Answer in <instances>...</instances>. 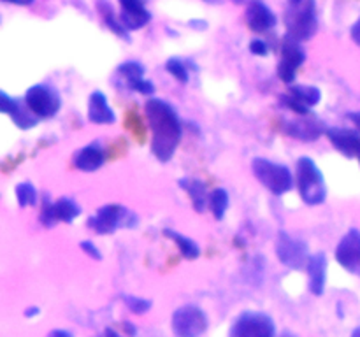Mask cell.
<instances>
[{"mask_svg": "<svg viewBox=\"0 0 360 337\" xmlns=\"http://www.w3.org/2000/svg\"><path fill=\"white\" fill-rule=\"evenodd\" d=\"M151 130V153L158 161H169L176 154L183 137V123L169 102L151 97L144 104Z\"/></svg>", "mask_w": 360, "mask_h": 337, "instance_id": "obj_1", "label": "cell"}, {"mask_svg": "<svg viewBox=\"0 0 360 337\" xmlns=\"http://www.w3.org/2000/svg\"><path fill=\"white\" fill-rule=\"evenodd\" d=\"M295 188L308 206H320L326 200V178L313 158L302 157L295 164Z\"/></svg>", "mask_w": 360, "mask_h": 337, "instance_id": "obj_2", "label": "cell"}, {"mask_svg": "<svg viewBox=\"0 0 360 337\" xmlns=\"http://www.w3.org/2000/svg\"><path fill=\"white\" fill-rule=\"evenodd\" d=\"M252 172L257 181L276 197L288 193L295 185L294 174L287 165L276 164V161L267 160V158H253Z\"/></svg>", "mask_w": 360, "mask_h": 337, "instance_id": "obj_3", "label": "cell"}, {"mask_svg": "<svg viewBox=\"0 0 360 337\" xmlns=\"http://www.w3.org/2000/svg\"><path fill=\"white\" fill-rule=\"evenodd\" d=\"M285 27H287V35L294 41L304 42L311 39L319 30L315 0L290 4L287 14H285Z\"/></svg>", "mask_w": 360, "mask_h": 337, "instance_id": "obj_4", "label": "cell"}, {"mask_svg": "<svg viewBox=\"0 0 360 337\" xmlns=\"http://www.w3.org/2000/svg\"><path fill=\"white\" fill-rule=\"evenodd\" d=\"M137 223V214L120 204H105L88 218V227L98 235L115 234L120 228H134Z\"/></svg>", "mask_w": 360, "mask_h": 337, "instance_id": "obj_5", "label": "cell"}, {"mask_svg": "<svg viewBox=\"0 0 360 337\" xmlns=\"http://www.w3.org/2000/svg\"><path fill=\"white\" fill-rule=\"evenodd\" d=\"M25 105L37 119H49L58 114L62 107V98L55 88L48 84H34L25 93Z\"/></svg>", "mask_w": 360, "mask_h": 337, "instance_id": "obj_6", "label": "cell"}, {"mask_svg": "<svg viewBox=\"0 0 360 337\" xmlns=\"http://www.w3.org/2000/svg\"><path fill=\"white\" fill-rule=\"evenodd\" d=\"M229 337H276V325L266 312L246 311L234 319Z\"/></svg>", "mask_w": 360, "mask_h": 337, "instance_id": "obj_7", "label": "cell"}, {"mask_svg": "<svg viewBox=\"0 0 360 337\" xmlns=\"http://www.w3.org/2000/svg\"><path fill=\"white\" fill-rule=\"evenodd\" d=\"M171 325L176 337H202L210 326V319L197 305H183L174 311Z\"/></svg>", "mask_w": 360, "mask_h": 337, "instance_id": "obj_8", "label": "cell"}, {"mask_svg": "<svg viewBox=\"0 0 360 337\" xmlns=\"http://www.w3.org/2000/svg\"><path fill=\"white\" fill-rule=\"evenodd\" d=\"M274 251H276L278 260L288 269H302L308 265L309 260V248L304 241L301 239L292 237L285 230L278 232L276 244H274Z\"/></svg>", "mask_w": 360, "mask_h": 337, "instance_id": "obj_9", "label": "cell"}, {"mask_svg": "<svg viewBox=\"0 0 360 337\" xmlns=\"http://www.w3.org/2000/svg\"><path fill=\"white\" fill-rule=\"evenodd\" d=\"M306 60V51L301 46V42L294 41L292 37L285 35L283 41L280 46V62H278V77L283 81L285 84L292 86L295 79V74H297L299 67L304 63Z\"/></svg>", "mask_w": 360, "mask_h": 337, "instance_id": "obj_10", "label": "cell"}, {"mask_svg": "<svg viewBox=\"0 0 360 337\" xmlns=\"http://www.w3.org/2000/svg\"><path fill=\"white\" fill-rule=\"evenodd\" d=\"M320 100H322V91L311 84H292L288 93L281 95V104L299 116H308L311 109L320 104Z\"/></svg>", "mask_w": 360, "mask_h": 337, "instance_id": "obj_11", "label": "cell"}, {"mask_svg": "<svg viewBox=\"0 0 360 337\" xmlns=\"http://www.w3.org/2000/svg\"><path fill=\"white\" fill-rule=\"evenodd\" d=\"M334 256L347 272L360 277V230L350 228L338 242Z\"/></svg>", "mask_w": 360, "mask_h": 337, "instance_id": "obj_12", "label": "cell"}, {"mask_svg": "<svg viewBox=\"0 0 360 337\" xmlns=\"http://www.w3.org/2000/svg\"><path fill=\"white\" fill-rule=\"evenodd\" d=\"M79 214V206L72 199L63 197V199L55 200V202L46 199L41 209V221L46 227H53L56 223H72Z\"/></svg>", "mask_w": 360, "mask_h": 337, "instance_id": "obj_13", "label": "cell"}, {"mask_svg": "<svg viewBox=\"0 0 360 337\" xmlns=\"http://www.w3.org/2000/svg\"><path fill=\"white\" fill-rule=\"evenodd\" d=\"M246 25L255 34H267L273 32L278 25L276 14L262 0H252L246 7Z\"/></svg>", "mask_w": 360, "mask_h": 337, "instance_id": "obj_14", "label": "cell"}, {"mask_svg": "<svg viewBox=\"0 0 360 337\" xmlns=\"http://www.w3.org/2000/svg\"><path fill=\"white\" fill-rule=\"evenodd\" d=\"M118 4L120 20L129 32L139 30L151 21V13L144 0H118Z\"/></svg>", "mask_w": 360, "mask_h": 337, "instance_id": "obj_15", "label": "cell"}, {"mask_svg": "<svg viewBox=\"0 0 360 337\" xmlns=\"http://www.w3.org/2000/svg\"><path fill=\"white\" fill-rule=\"evenodd\" d=\"M327 139L336 151H340L347 158H357L360 153V133L354 128L333 126L327 128Z\"/></svg>", "mask_w": 360, "mask_h": 337, "instance_id": "obj_16", "label": "cell"}, {"mask_svg": "<svg viewBox=\"0 0 360 337\" xmlns=\"http://www.w3.org/2000/svg\"><path fill=\"white\" fill-rule=\"evenodd\" d=\"M285 132L294 139L302 140V143H313L319 137H322L327 132L323 128L322 123L315 118H308V116H301L297 119H292L285 125Z\"/></svg>", "mask_w": 360, "mask_h": 337, "instance_id": "obj_17", "label": "cell"}, {"mask_svg": "<svg viewBox=\"0 0 360 337\" xmlns=\"http://www.w3.org/2000/svg\"><path fill=\"white\" fill-rule=\"evenodd\" d=\"M72 164L81 172H95L105 164V151L98 143L86 144L74 153Z\"/></svg>", "mask_w": 360, "mask_h": 337, "instance_id": "obj_18", "label": "cell"}, {"mask_svg": "<svg viewBox=\"0 0 360 337\" xmlns=\"http://www.w3.org/2000/svg\"><path fill=\"white\" fill-rule=\"evenodd\" d=\"M88 119L94 125H112L116 121L115 109L109 105L108 97L102 91H94L88 98Z\"/></svg>", "mask_w": 360, "mask_h": 337, "instance_id": "obj_19", "label": "cell"}, {"mask_svg": "<svg viewBox=\"0 0 360 337\" xmlns=\"http://www.w3.org/2000/svg\"><path fill=\"white\" fill-rule=\"evenodd\" d=\"M309 279V291L316 297H322L327 284V258L323 253H315L309 256L308 265H306Z\"/></svg>", "mask_w": 360, "mask_h": 337, "instance_id": "obj_20", "label": "cell"}, {"mask_svg": "<svg viewBox=\"0 0 360 337\" xmlns=\"http://www.w3.org/2000/svg\"><path fill=\"white\" fill-rule=\"evenodd\" d=\"M179 186L188 193L190 200H192V206L197 213H204L207 209V199H210V192H207V186L204 185V181L200 179H190L185 178L179 181Z\"/></svg>", "mask_w": 360, "mask_h": 337, "instance_id": "obj_21", "label": "cell"}, {"mask_svg": "<svg viewBox=\"0 0 360 337\" xmlns=\"http://www.w3.org/2000/svg\"><path fill=\"white\" fill-rule=\"evenodd\" d=\"M97 11L98 14H101L102 21L105 23V27H108L112 34L129 41V30L123 27L122 20H120V14L115 13V9H112V6L108 0H97Z\"/></svg>", "mask_w": 360, "mask_h": 337, "instance_id": "obj_22", "label": "cell"}, {"mask_svg": "<svg viewBox=\"0 0 360 337\" xmlns=\"http://www.w3.org/2000/svg\"><path fill=\"white\" fill-rule=\"evenodd\" d=\"M164 235L167 239H171V241L178 246V249H179V253H181L183 258H186V260L199 258L200 248H199V244L193 241V239L186 237V235L179 234V232L172 230V228H165Z\"/></svg>", "mask_w": 360, "mask_h": 337, "instance_id": "obj_23", "label": "cell"}, {"mask_svg": "<svg viewBox=\"0 0 360 337\" xmlns=\"http://www.w3.org/2000/svg\"><path fill=\"white\" fill-rule=\"evenodd\" d=\"M229 206H231V199H229L227 190L214 188L210 192V199H207V209L213 214L214 220H224L227 214Z\"/></svg>", "mask_w": 360, "mask_h": 337, "instance_id": "obj_24", "label": "cell"}, {"mask_svg": "<svg viewBox=\"0 0 360 337\" xmlns=\"http://www.w3.org/2000/svg\"><path fill=\"white\" fill-rule=\"evenodd\" d=\"M16 199L21 207L35 206L39 200L37 190H35L34 185H30V183H20V185L16 186Z\"/></svg>", "mask_w": 360, "mask_h": 337, "instance_id": "obj_25", "label": "cell"}, {"mask_svg": "<svg viewBox=\"0 0 360 337\" xmlns=\"http://www.w3.org/2000/svg\"><path fill=\"white\" fill-rule=\"evenodd\" d=\"M165 70H167V72L171 74V76L174 77L178 83H181V84L188 83V79H190L188 67H186L179 58H169L167 62H165Z\"/></svg>", "mask_w": 360, "mask_h": 337, "instance_id": "obj_26", "label": "cell"}, {"mask_svg": "<svg viewBox=\"0 0 360 337\" xmlns=\"http://www.w3.org/2000/svg\"><path fill=\"white\" fill-rule=\"evenodd\" d=\"M118 74L123 77V79H127V83H130V81H136V79H141V77H144V65L143 63L130 60V62L122 63V65L118 67Z\"/></svg>", "mask_w": 360, "mask_h": 337, "instance_id": "obj_27", "label": "cell"}, {"mask_svg": "<svg viewBox=\"0 0 360 337\" xmlns=\"http://www.w3.org/2000/svg\"><path fill=\"white\" fill-rule=\"evenodd\" d=\"M123 302H125V305L134 315H146L151 309L150 300L143 297H136V295H123Z\"/></svg>", "mask_w": 360, "mask_h": 337, "instance_id": "obj_28", "label": "cell"}, {"mask_svg": "<svg viewBox=\"0 0 360 337\" xmlns=\"http://www.w3.org/2000/svg\"><path fill=\"white\" fill-rule=\"evenodd\" d=\"M21 107H23V104H21L18 98H13L11 95L4 93V91L0 90V112H2V114H9L11 118H13V116L18 114V111H20Z\"/></svg>", "mask_w": 360, "mask_h": 337, "instance_id": "obj_29", "label": "cell"}, {"mask_svg": "<svg viewBox=\"0 0 360 337\" xmlns=\"http://www.w3.org/2000/svg\"><path fill=\"white\" fill-rule=\"evenodd\" d=\"M127 86H129L130 90L137 91V93L144 95V97H153V93H155V84L151 83L150 79H146V77L130 81V83H127Z\"/></svg>", "mask_w": 360, "mask_h": 337, "instance_id": "obj_30", "label": "cell"}, {"mask_svg": "<svg viewBox=\"0 0 360 337\" xmlns=\"http://www.w3.org/2000/svg\"><path fill=\"white\" fill-rule=\"evenodd\" d=\"M250 51L255 56H266L269 53V44L262 39H253V41H250Z\"/></svg>", "mask_w": 360, "mask_h": 337, "instance_id": "obj_31", "label": "cell"}, {"mask_svg": "<svg viewBox=\"0 0 360 337\" xmlns=\"http://www.w3.org/2000/svg\"><path fill=\"white\" fill-rule=\"evenodd\" d=\"M79 248L83 249V253H86L88 256H90V258H95V260H101L102 258V253H101V249L97 248V244H95V242H91V241H83L79 244Z\"/></svg>", "mask_w": 360, "mask_h": 337, "instance_id": "obj_32", "label": "cell"}, {"mask_svg": "<svg viewBox=\"0 0 360 337\" xmlns=\"http://www.w3.org/2000/svg\"><path fill=\"white\" fill-rule=\"evenodd\" d=\"M350 37H352V41L355 42V44L359 46L360 48V18L357 21H355L354 25H352V28H350Z\"/></svg>", "mask_w": 360, "mask_h": 337, "instance_id": "obj_33", "label": "cell"}, {"mask_svg": "<svg viewBox=\"0 0 360 337\" xmlns=\"http://www.w3.org/2000/svg\"><path fill=\"white\" fill-rule=\"evenodd\" d=\"M48 337H74V336L69 332V330L56 329V330H51V332L48 333Z\"/></svg>", "mask_w": 360, "mask_h": 337, "instance_id": "obj_34", "label": "cell"}, {"mask_svg": "<svg viewBox=\"0 0 360 337\" xmlns=\"http://www.w3.org/2000/svg\"><path fill=\"white\" fill-rule=\"evenodd\" d=\"M122 326H123V330H125V336H129V337L136 336L137 330H136V326H134L130 322H123Z\"/></svg>", "mask_w": 360, "mask_h": 337, "instance_id": "obj_35", "label": "cell"}, {"mask_svg": "<svg viewBox=\"0 0 360 337\" xmlns=\"http://www.w3.org/2000/svg\"><path fill=\"white\" fill-rule=\"evenodd\" d=\"M348 119L354 123L355 130L360 133V112H350V114H348Z\"/></svg>", "mask_w": 360, "mask_h": 337, "instance_id": "obj_36", "label": "cell"}, {"mask_svg": "<svg viewBox=\"0 0 360 337\" xmlns=\"http://www.w3.org/2000/svg\"><path fill=\"white\" fill-rule=\"evenodd\" d=\"M2 2L14 4V6H30V4H34L35 0H2Z\"/></svg>", "mask_w": 360, "mask_h": 337, "instance_id": "obj_37", "label": "cell"}, {"mask_svg": "<svg viewBox=\"0 0 360 337\" xmlns=\"http://www.w3.org/2000/svg\"><path fill=\"white\" fill-rule=\"evenodd\" d=\"M101 337H122V336H120V333L116 332L115 329H111V326H108V329H105L104 332H102Z\"/></svg>", "mask_w": 360, "mask_h": 337, "instance_id": "obj_38", "label": "cell"}, {"mask_svg": "<svg viewBox=\"0 0 360 337\" xmlns=\"http://www.w3.org/2000/svg\"><path fill=\"white\" fill-rule=\"evenodd\" d=\"M190 27H202V30L204 28H206V21H199V20H195V21H190Z\"/></svg>", "mask_w": 360, "mask_h": 337, "instance_id": "obj_39", "label": "cell"}, {"mask_svg": "<svg viewBox=\"0 0 360 337\" xmlns=\"http://www.w3.org/2000/svg\"><path fill=\"white\" fill-rule=\"evenodd\" d=\"M35 315H39L37 308H30L28 311H25V316H28V318H30V316H35Z\"/></svg>", "mask_w": 360, "mask_h": 337, "instance_id": "obj_40", "label": "cell"}, {"mask_svg": "<svg viewBox=\"0 0 360 337\" xmlns=\"http://www.w3.org/2000/svg\"><path fill=\"white\" fill-rule=\"evenodd\" d=\"M352 337H360V326H357V329L352 332Z\"/></svg>", "mask_w": 360, "mask_h": 337, "instance_id": "obj_41", "label": "cell"}, {"mask_svg": "<svg viewBox=\"0 0 360 337\" xmlns=\"http://www.w3.org/2000/svg\"><path fill=\"white\" fill-rule=\"evenodd\" d=\"M234 4H245V2H252V0H232Z\"/></svg>", "mask_w": 360, "mask_h": 337, "instance_id": "obj_42", "label": "cell"}, {"mask_svg": "<svg viewBox=\"0 0 360 337\" xmlns=\"http://www.w3.org/2000/svg\"><path fill=\"white\" fill-rule=\"evenodd\" d=\"M299 2H304V0H288V4H299Z\"/></svg>", "mask_w": 360, "mask_h": 337, "instance_id": "obj_43", "label": "cell"}, {"mask_svg": "<svg viewBox=\"0 0 360 337\" xmlns=\"http://www.w3.org/2000/svg\"><path fill=\"white\" fill-rule=\"evenodd\" d=\"M202 2H207V4H217L218 0H202Z\"/></svg>", "mask_w": 360, "mask_h": 337, "instance_id": "obj_44", "label": "cell"}, {"mask_svg": "<svg viewBox=\"0 0 360 337\" xmlns=\"http://www.w3.org/2000/svg\"><path fill=\"white\" fill-rule=\"evenodd\" d=\"M281 337H295V336H292V333H283V336Z\"/></svg>", "mask_w": 360, "mask_h": 337, "instance_id": "obj_45", "label": "cell"}, {"mask_svg": "<svg viewBox=\"0 0 360 337\" xmlns=\"http://www.w3.org/2000/svg\"><path fill=\"white\" fill-rule=\"evenodd\" d=\"M357 160H359V164H360V153H359V157H357Z\"/></svg>", "mask_w": 360, "mask_h": 337, "instance_id": "obj_46", "label": "cell"}]
</instances>
